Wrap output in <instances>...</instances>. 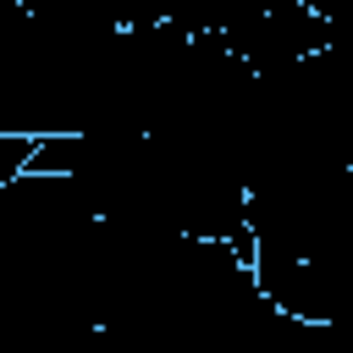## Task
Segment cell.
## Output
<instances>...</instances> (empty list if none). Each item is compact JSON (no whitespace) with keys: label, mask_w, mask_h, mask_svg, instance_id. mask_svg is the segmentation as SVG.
Segmentation results:
<instances>
[{"label":"cell","mask_w":353,"mask_h":353,"mask_svg":"<svg viewBox=\"0 0 353 353\" xmlns=\"http://www.w3.org/2000/svg\"><path fill=\"white\" fill-rule=\"evenodd\" d=\"M110 11H116V28H165L171 0H110Z\"/></svg>","instance_id":"obj_1"},{"label":"cell","mask_w":353,"mask_h":353,"mask_svg":"<svg viewBox=\"0 0 353 353\" xmlns=\"http://www.w3.org/2000/svg\"><path fill=\"white\" fill-rule=\"evenodd\" d=\"M28 154H33V138H17V132H0V193L28 171Z\"/></svg>","instance_id":"obj_2"},{"label":"cell","mask_w":353,"mask_h":353,"mask_svg":"<svg viewBox=\"0 0 353 353\" xmlns=\"http://www.w3.org/2000/svg\"><path fill=\"white\" fill-rule=\"evenodd\" d=\"M0 105H6V88H0Z\"/></svg>","instance_id":"obj_3"}]
</instances>
